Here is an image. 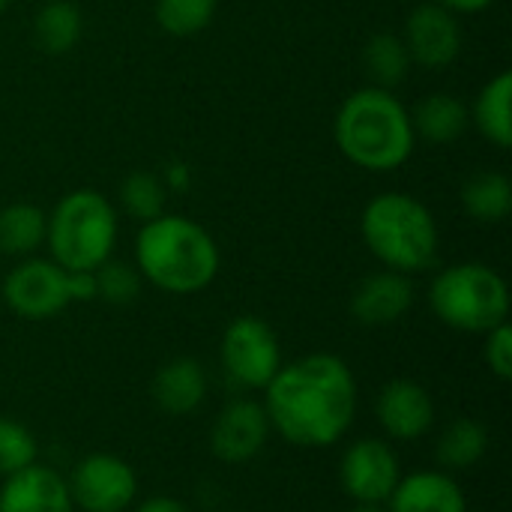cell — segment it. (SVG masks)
Here are the masks:
<instances>
[{
  "mask_svg": "<svg viewBox=\"0 0 512 512\" xmlns=\"http://www.w3.org/2000/svg\"><path fill=\"white\" fill-rule=\"evenodd\" d=\"M270 429L300 450L339 444L357 417V381L336 354H306L264 387Z\"/></svg>",
  "mask_w": 512,
  "mask_h": 512,
  "instance_id": "1",
  "label": "cell"
},
{
  "mask_svg": "<svg viewBox=\"0 0 512 512\" xmlns=\"http://www.w3.org/2000/svg\"><path fill=\"white\" fill-rule=\"evenodd\" d=\"M219 246L198 222L162 213L141 225L135 237V267L144 282L165 294L189 297L219 276Z\"/></svg>",
  "mask_w": 512,
  "mask_h": 512,
  "instance_id": "2",
  "label": "cell"
},
{
  "mask_svg": "<svg viewBox=\"0 0 512 512\" xmlns=\"http://www.w3.org/2000/svg\"><path fill=\"white\" fill-rule=\"evenodd\" d=\"M333 138L348 162L375 174L402 168L417 144L411 111L393 90L372 84L345 96L333 120Z\"/></svg>",
  "mask_w": 512,
  "mask_h": 512,
  "instance_id": "3",
  "label": "cell"
},
{
  "mask_svg": "<svg viewBox=\"0 0 512 512\" xmlns=\"http://www.w3.org/2000/svg\"><path fill=\"white\" fill-rule=\"evenodd\" d=\"M360 234L366 249L387 267L405 276L435 267L441 231L432 210L408 192H384L363 207Z\"/></svg>",
  "mask_w": 512,
  "mask_h": 512,
  "instance_id": "4",
  "label": "cell"
},
{
  "mask_svg": "<svg viewBox=\"0 0 512 512\" xmlns=\"http://www.w3.org/2000/svg\"><path fill=\"white\" fill-rule=\"evenodd\" d=\"M117 210L96 189H75L63 195L45 222V246L51 261L72 273H93L114 255Z\"/></svg>",
  "mask_w": 512,
  "mask_h": 512,
  "instance_id": "5",
  "label": "cell"
},
{
  "mask_svg": "<svg viewBox=\"0 0 512 512\" xmlns=\"http://www.w3.org/2000/svg\"><path fill=\"white\" fill-rule=\"evenodd\" d=\"M429 306L450 330L486 336L510 318V288L489 264L465 261L444 267L432 279Z\"/></svg>",
  "mask_w": 512,
  "mask_h": 512,
  "instance_id": "6",
  "label": "cell"
},
{
  "mask_svg": "<svg viewBox=\"0 0 512 512\" xmlns=\"http://www.w3.org/2000/svg\"><path fill=\"white\" fill-rule=\"evenodd\" d=\"M219 357L225 375L243 390H264L282 369L279 339L273 327L255 315H240L225 327Z\"/></svg>",
  "mask_w": 512,
  "mask_h": 512,
  "instance_id": "7",
  "label": "cell"
},
{
  "mask_svg": "<svg viewBox=\"0 0 512 512\" xmlns=\"http://www.w3.org/2000/svg\"><path fill=\"white\" fill-rule=\"evenodd\" d=\"M6 306L24 321H48L75 303L72 273L51 258H24L3 279Z\"/></svg>",
  "mask_w": 512,
  "mask_h": 512,
  "instance_id": "8",
  "label": "cell"
},
{
  "mask_svg": "<svg viewBox=\"0 0 512 512\" xmlns=\"http://www.w3.org/2000/svg\"><path fill=\"white\" fill-rule=\"evenodd\" d=\"M66 483L75 512H126L138 498V477L132 465L111 453L81 459Z\"/></svg>",
  "mask_w": 512,
  "mask_h": 512,
  "instance_id": "9",
  "label": "cell"
},
{
  "mask_svg": "<svg viewBox=\"0 0 512 512\" xmlns=\"http://www.w3.org/2000/svg\"><path fill=\"white\" fill-rule=\"evenodd\" d=\"M399 480V456L381 438H360L342 456L339 483L354 504H387Z\"/></svg>",
  "mask_w": 512,
  "mask_h": 512,
  "instance_id": "10",
  "label": "cell"
},
{
  "mask_svg": "<svg viewBox=\"0 0 512 512\" xmlns=\"http://www.w3.org/2000/svg\"><path fill=\"white\" fill-rule=\"evenodd\" d=\"M270 417L261 402L255 399H234L228 402L213 429H210V450L225 465H246L270 441Z\"/></svg>",
  "mask_w": 512,
  "mask_h": 512,
  "instance_id": "11",
  "label": "cell"
},
{
  "mask_svg": "<svg viewBox=\"0 0 512 512\" xmlns=\"http://www.w3.org/2000/svg\"><path fill=\"white\" fill-rule=\"evenodd\" d=\"M402 39L411 54V63H420L426 69H444L462 51V24L456 12L432 0L411 9Z\"/></svg>",
  "mask_w": 512,
  "mask_h": 512,
  "instance_id": "12",
  "label": "cell"
},
{
  "mask_svg": "<svg viewBox=\"0 0 512 512\" xmlns=\"http://www.w3.org/2000/svg\"><path fill=\"white\" fill-rule=\"evenodd\" d=\"M375 414L387 438L393 441H420L435 426V402L429 390L417 381H390L375 402Z\"/></svg>",
  "mask_w": 512,
  "mask_h": 512,
  "instance_id": "13",
  "label": "cell"
},
{
  "mask_svg": "<svg viewBox=\"0 0 512 512\" xmlns=\"http://www.w3.org/2000/svg\"><path fill=\"white\" fill-rule=\"evenodd\" d=\"M0 512H75L69 483L51 465L33 462L30 468L3 477Z\"/></svg>",
  "mask_w": 512,
  "mask_h": 512,
  "instance_id": "14",
  "label": "cell"
},
{
  "mask_svg": "<svg viewBox=\"0 0 512 512\" xmlns=\"http://www.w3.org/2000/svg\"><path fill=\"white\" fill-rule=\"evenodd\" d=\"M411 306H414L411 276L387 270V267L366 276L351 297V315L363 327H390L402 321Z\"/></svg>",
  "mask_w": 512,
  "mask_h": 512,
  "instance_id": "15",
  "label": "cell"
},
{
  "mask_svg": "<svg viewBox=\"0 0 512 512\" xmlns=\"http://www.w3.org/2000/svg\"><path fill=\"white\" fill-rule=\"evenodd\" d=\"M387 512H468V498L450 471H417L399 480Z\"/></svg>",
  "mask_w": 512,
  "mask_h": 512,
  "instance_id": "16",
  "label": "cell"
},
{
  "mask_svg": "<svg viewBox=\"0 0 512 512\" xmlns=\"http://www.w3.org/2000/svg\"><path fill=\"white\" fill-rule=\"evenodd\" d=\"M153 399L165 414L189 417L207 399V372L192 357L168 360L153 378Z\"/></svg>",
  "mask_w": 512,
  "mask_h": 512,
  "instance_id": "17",
  "label": "cell"
},
{
  "mask_svg": "<svg viewBox=\"0 0 512 512\" xmlns=\"http://www.w3.org/2000/svg\"><path fill=\"white\" fill-rule=\"evenodd\" d=\"M411 126H414V135L423 138L426 144L444 147V144H453L465 135V129L471 126V114L459 96L429 93L411 111Z\"/></svg>",
  "mask_w": 512,
  "mask_h": 512,
  "instance_id": "18",
  "label": "cell"
},
{
  "mask_svg": "<svg viewBox=\"0 0 512 512\" xmlns=\"http://www.w3.org/2000/svg\"><path fill=\"white\" fill-rule=\"evenodd\" d=\"M471 123L480 129V135L507 150L512 144V75L498 72L474 99V108H468Z\"/></svg>",
  "mask_w": 512,
  "mask_h": 512,
  "instance_id": "19",
  "label": "cell"
},
{
  "mask_svg": "<svg viewBox=\"0 0 512 512\" xmlns=\"http://www.w3.org/2000/svg\"><path fill=\"white\" fill-rule=\"evenodd\" d=\"M462 207L480 225H498L512 210V183L501 171H477L462 186Z\"/></svg>",
  "mask_w": 512,
  "mask_h": 512,
  "instance_id": "20",
  "label": "cell"
},
{
  "mask_svg": "<svg viewBox=\"0 0 512 512\" xmlns=\"http://www.w3.org/2000/svg\"><path fill=\"white\" fill-rule=\"evenodd\" d=\"M486 453H489V432L474 417L453 420L441 432L438 447H435V459L447 471H468V468L480 465Z\"/></svg>",
  "mask_w": 512,
  "mask_h": 512,
  "instance_id": "21",
  "label": "cell"
},
{
  "mask_svg": "<svg viewBox=\"0 0 512 512\" xmlns=\"http://www.w3.org/2000/svg\"><path fill=\"white\" fill-rule=\"evenodd\" d=\"M84 33V15L72 0H48L33 21V36L36 45L45 54H69Z\"/></svg>",
  "mask_w": 512,
  "mask_h": 512,
  "instance_id": "22",
  "label": "cell"
},
{
  "mask_svg": "<svg viewBox=\"0 0 512 512\" xmlns=\"http://www.w3.org/2000/svg\"><path fill=\"white\" fill-rule=\"evenodd\" d=\"M45 222L36 204H6L0 207V252L12 258H30L39 246H45Z\"/></svg>",
  "mask_w": 512,
  "mask_h": 512,
  "instance_id": "23",
  "label": "cell"
},
{
  "mask_svg": "<svg viewBox=\"0 0 512 512\" xmlns=\"http://www.w3.org/2000/svg\"><path fill=\"white\" fill-rule=\"evenodd\" d=\"M411 54L405 48V39L396 33H375L363 48V69L372 78V87L396 90L411 69Z\"/></svg>",
  "mask_w": 512,
  "mask_h": 512,
  "instance_id": "24",
  "label": "cell"
},
{
  "mask_svg": "<svg viewBox=\"0 0 512 512\" xmlns=\"http://www.w3.org/2000/svg\"><path fill=\"white\" fill-rule=\"evenodd\" d=\"M165 201H168V189H165L162 177L153 174V171H132L120 183V204L141 225L156 219V216H162L165 213Z\"/></svg>",
  "mask_w": 512,
  "mask_h": 512,
  "instance_id": "25",
  "label": "cell"
},
{
  "mask_svg": "<svg viewBox=\"0 0 512 512\" xmlns=\"http://www.w3.org/2000/svg\"><path fill=\"white\" fill-rule=\"evenodd\" d=\"M156 24L168 36H195L216 18V0H156Z\"/></svg>",
  "mask_w": 512,
  "mask_h": 512,
  "instance_id": "26",
  "label": "cell"
},
{
  "mask_svg": "<svg viewBox=\"0 0 512 512\" xmlns=\"http://www.w3.org/2000/svg\"><path fill=\"white\" fill-rule=\"evenodd\" d=\"M93 279H96V297L111 306H126V303L138 300L141 282H144L138 267L126 264V261H114V258L99 264L93 270Z\"/></svg>",
  "mask_w": 512,
  "mask_h": 512,
  "instance_id": "27",
  "label": "cell"
},
{
  "mask_svg": "<svg viewBox=\"0 0 512 512\" xmlns=\"http://www.w3.org/2000/svg\"><path fill=\"white\" fill-rule=\"evenodd\" d=\"M39 462V444L27 426L0 417V477H12Z\"/></svg>",
  "mask_w": 512,
  "mask_h": 512,
  "instance_id": "28",
  "label": "cell"
},
{
  "mask_svg": "<svg viewBox=\"0 0 512 512\" xmlns=\"http://www.w3.org/2000/svg\"><path fill=\"white\" fill-rule=\"evenodd\" d=\"M486 366L495 378L510 381L512 378V330L510 321L498 324L495 330L486 333V348H483Z\"/></svg>",
  "mask_w": 512,
  "mask_h": 512,
  "instance_id": "29",
  "label": "cell"
},
{
  "mask_svg": "<svg viewBox=\"0 0 512 512\" xmlns=\"http://www.w3.org/2000/svg\"><path fill=\"white\" fill-rule=\"evenodd\" d=\"M135 512H189V507L171 495H150L135 507Z\"/></svg>",
  "mask_w": 512,
  "mask_h": 512,
  "instance_id": "30",
  "label": "cell"
},
{
  "mask_svg": "<svg viewBox=\"0 0 512 512\" xmlns=\"http://www.w3.org/2000/svg\"><path fill=\"white\" fill-rule=\"evenodd\" d=\"M159 177H162V183H165V189H168V192H171V189L183 192V189H189V183H192L189 165H183V162H171V165H168V171H165V174H159Z\"/></svg>",
  "mask_w": 512,
  "mask_h": 512,
  "instance_id": "31",
  "label": "cell"
},
{
  "mask_svg": "<svg viewBox=\"0 0 512 512\" xmlns=\"http://www.w3.org/2000/svg\"><path fill=\"white\" fill-rule=\"evenodd\" d=\"M435 3H441V6H447L450 12H465V15H471V12H483V9H489L495 0H435Z\"/></svg>",
  "mask_w": 512,
  "mask_h": 512,
  "instance_id": "32",
  "label": "cell"
},
{
  "mask_svg": "<svg viewBox=\"0 0 512 512\" xmlns=\"http://www.w3.org/2000/svg\"><path fill=\"white\" fill-rule=\"evenodd\" d=\"M351 512H387V504H354Z\"/></svg>",
  "mask_w": 512,
  "mask_h": 512,
  "instance_id": "33",
  "label": "cell"
},
{
  "mask_svg": "<svg viewBox=\"0 0 512 512\" xmlns=\"http://www.w3.org/2000/svg\"><path fill=\"white\" fill-rule=\"evenodd\" d=\"M9 3H12V0H0V15H3V12L9 9Z\"/></svg>",
  "mask_w": 512,
  "mask_h": 512,
  "instance_id": "34",
  "label": "cell"
}]
</instances>
